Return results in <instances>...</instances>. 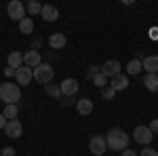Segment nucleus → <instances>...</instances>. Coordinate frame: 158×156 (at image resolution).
<instances>
[{
    "label": "nucleus",
    "instance_id": "8",
    "mask_svg": "<svg viewBox=\"0 0 158 156\" xmlns=\"http://www.w3.org/2000/svg\"><path fill=\"white\" fill-rule=\"evenodd\" d=\"M42 63V57H40V51H25L23 53V65H27V68H32V70H36L38 65Z\"/></svg>",
    "mask_w": 158,
    "mask_h": 156
},
{
    "label": "nucleus",
    "instance_id": "36",
    "mask_svg": "<svg viewBox=\"0 0 158 156\" xmlns=\"http://www.w3.org/2000/svg\"><path fill=\"white\" fill-rule=\"evenodd\" d=\"M0 156H2V152H0Z\"/></svg>",
    "mask_w": 158,
    "mask_h": 156
},
{
    "label": "nucleus",
    "instance_id": "26",
    "mask_svg": "<svg viewBox=\"0 0 158 156\" xmlns=\"http://www.w3.org/2000/svg\"><path fill=\"white\" fill-rule=\"evenodd\" d=\"M116 95V91H114V89H112V86H106V89H101V97H103V99H112V97Z\"/></svg>",
    "mask_w": 158,
    "mask_h": 156
},
{
    "label": "nucleus",
    "instance_id": "25",
    "mask_svg": "<svg viewBox=\"0 0 158 156\" xmlns=\"http://www.w3.org/2000/svg\"><path fill=\"white\" fill-rule=\"evenodd\" d=\"M93 84H95V86H97V89H106V86H108V78H106V76H103V74L99 72L97 76H95V78H93Z\"/></svg>",
    "mask_w": 158,
    "mask_h": 156
},
{
    "label": "nucleus",
    "instance_id": "33",
    "mask_svg": "<svg viewBox=\"0 0 158 156\" xmlns=\"http://www.w3.org/2000/svg\"><path fill=\"white\" fill-rule=\"evenodd\" d=\"M40 47H42V40H34L32 42V51H38Z\"/></svg>",
    "mask_w": 158,
    "mask_h": 156
},
{
    "label": "nucleus",
    "instance_id": "31",
    "mask_svg": "<svg viewBox=\"0 0 158 156\" xmlns=\"http://www.w3.org/2000/svg\"><path fill=\"white\" fill-rule=\"evenodd\" d=\"M59 101H61V106H72V103H74V97H61Z\"/></svg>",
    "mask_w": 158,
    "mask_h": 156
},
{
    "label": "nucleus",
    "instance_id": "29",
    "mask_svg": "<svg viewBox=\"0 0 158 156\" xmlns=\"http://www.w3.org/2000/svg\"><path fill=\"white\" fill-rule=\"evenodd\" d=\"M150 131L154 133V135H158V118H154L152 122H150Z\"/></svg>",
    "mask_w": 158,
    "mask_h": 156
},
{
    "label": "nucleus",
    "instance_id": "14",
    "mask_svg": "<svg viewBox=\"0 0 158 156\" xmlns=\"http://www.w3.org/2000/svg\"><path fill=\"white\" fill-rule=\"evenodd\" d=\"M110 86L118 93V91H124L127 86H129V78L124 76V74H118V76H114V78H110Z\"/></svg>",
    "mask_w": 158,
    "mask_h": 156
},
{
    "label": "nucleus",
    "instance_id": "35",
    "mask_svg": "<svg viewBox=\"0 0 158 156\" xmlns=\"http://www.w3.org/2000/svg\"><path fill=\"white\" fill-rule=\"evenodd\" d=\"M6 122H9V120L4 118V114H0V129H4V127H6Z\"/></svg>",
    "mask_w": 158,
    "mask_h": 156
},
{
    "label": "nucleus",
    "instance_id": "7",
    "mask_svg": "<svg viewBox=\"0 0 158 156\" xmlns=\"http://www.w3.org/2000/svg\"><path fill=\"white\" fill-rule=\"evenodd\" d=\"M15 80H17V84L21 86H27V84L34 80V70L32 68H27V65H21L19 70H17V74H15Z\"/></svg>",
    "mask_w": 158,
    "mask_h": 156
},
{
    "label": "nucleus",
    "instance_id": "17",
    "mask_svg": "<svg viewBox=\"0 0 158 156\" xmlns=\"http://www.w3.org/2000/svg\"><path fill=\"white\" fill-rule=\"evenodd\" d=\"M6 63H9V68H15V70H19V68L23 65V53H19V51H13V53H9V57H6Z\"/></svg>",
    "mask_w": 158,
    "mask_h": 156
},
{
    "label": "nucleus",
    "instance_id": "21",
    "mask_svg": "<svg viewBox=\"0 0 158 156\" xmlns=\"http://www.w3.org/2000/svg\"><path fill=\"white\" fill-rule=\"evenodd\" d=\"M44 93H47L49 97H55V99H61V97H63L61 95V86L59 84H53V82L44 86Z\"/></svg>",
    "mask_w": 158,
    "mask_h": 156
},
{
    "label": "nucleus",
    "instance_id": "23",
    "mask_svg": "<svg viewBox=\"0 0 158 156\" xmlns=\"http://www.w3.org/2000/svg\"><path fill=\"white\" fill-rule=\"evenodd\" d=\"M17 112H19L17 106H4V112H2V114H4V118H6V120H15V118H17Z\"/></svg>",
    "mask_w": 158,
    "mask_h": 156
},
{
    "label": "nucleus",
    "instance_id": "16",
    "mask_svg": "<svg viewBox=\"0 0 158 156\" xmlns=\"http://www.w3.org/2000/svg\"><path fill=\"white\" fill-rule=\"evenodd\" d=\"M141 63L148 74H158V55H148V57H143Z\"/></svg>",
    "mask_w": 158,
    "mask_h": 156
},
{
    "label": "nucleus",
    "instance_id": "32",
    "mask_svg": "<svg viewBox=\"0 0 158 156\" xmlns=\"http://www.w3.org/2000/svg\"><path fill=\"white\" fill-rule=\"evenodd\" d=\"M120 156H137V152H135V150H129V148H127L124 152H120Z\"/></svg>",
    "mask_w": 158,
    "mask_h": 156
},
{
    "label": "nucleus",
    "instance_id": "10",
    "mask_svg": "<svg viewBox=\"0 0 158 156\" xmlns=\"http://www.w3.org/2000/svg\"><path fill=\"white\" fill-rule=\"evenodd\" d=\"M101 74H103L106 78H114V76H118V74H120V61H116V59L106 61V63L101 65Z\"/></svg>",
    "mask_w": 158,
    "mask_h": 156
},
{
    "label": "nucleus",
    "instance_id": "19",
    "mask_svg": "<svg viewBox=\"0 0 158 156\" xmlns=\"http://www.w3.org/2000/svg\"><path fill=\"white\" fill-rule=\"evenodd\" d=\"M143 70V63L139 59H131L129 63H127V74H131V76H137V74Z\"/></svg>",
    "mask_w": 158,
    "mask_h": 156
},
{
    "label": "nucleus",
    "instance_id": "20",
    "mask_svg": "<svg viewBox=\"0 0 158 156\" xmlns=\"http://www.w3.org/2000/svg\"><path fill=\"white\" fill-rule=\"evenodd\" d=\"M19 32L21 34H32L34 32V21H32V17H25L19 21Z\"/></svg>",
    "mask_w": 158,
    "mask_h": 156
},
{
    "label": "nucleus",
    "instance_id": "15",
    "mask_svg": "<svg viewBox=\"0 0 158 156\" xmlns=\"http://www.w3.org/2000/svg\"><path fill=\"white\" fill-rule=\"evenodd\" d=\"M93 108H95V106H93V101H91V99H86V97L76 101V112H78L80 116H89V114L93 112Z\"/></svg>",
    "mask_w": 158,
    "mask_h": 156
},
{
    "label": "nucleus",
    "instance_id": "9",
    "mask_svg": "<svg viewBox=\"0 0 158 156\" xmlns=\"http://www.w3.org/2000/svg\"><path fill=\"white\" fill-rule=\"evenodd\" d=\"M59 86H61V95L63 97H74L76 93H78V89H80L78 80H74V78H65Z\"/></svg>",
    "mask_w": 158,
    "mask_h": 156
},
{
    "label": "nucleus",
    "instance_id": "1",
    "mask_svg": "<svg viewBox=\"0 0 158 156\" xmlns=\"http://www.w3.org/2000/svg\"><path fill=\"white\" fill-rule=\"evenodd\" d=\"M106 144H108V148H110V150H114V152H124V150L129 148V135L122 131V129L114 127V129H110V131H108Z\"/></svg>",
    "mask_w": 158,
    "mask_h": 156
},
{
    "label": "nucleus",
    "instance_id": "22",
    "mask_svg": "<svg viewBox=\"0 0 158 156\" xmlns=\"http://www.w3.org/2000/svg\"><path fill=\"white\" fill-rule=\"evenodd\" d=\"M25 11L30 13V15H40V13H42V6H40V2L32 0V2H27V4H25Z\"/></svg>",
    "mask_w": 158,
    "mask_h": 156
},
{
    "label": "nucleus",
    "instance_id": "34",
    "mask_svg": "<svg viewBox=\"0 0 158 156\" xmlns=\"http://www.w3.org/2000/svg\"><path fill=\"white\" fill-rule=\"evenodd\" d=\"M150 38H152V40L158 38V27H152V30H150Z\"/></svg>",
    "mask_w": 158,
    "mask_h": 156
},
{
    "label": "nucleus",
    "instance_id": "28",
    "mask_svg": "<svg viewBox=\"0 0 158 156\" xmlns=\"http://www.w3.org/2000/svg\"><path fill=\"white\" fill-rule=\"evenodd\" d=\"M0 152H2V156H15V154H17L15 148H11V145H9V148H2Z\"/></svg>",
    "mask_w": 158,
    "mask_h": 156
},
{
    "label": "nucleus",
    "instance_id": "6",
    "mask_svg": "<svg viewBox=\"0 0 158 156\" xmlns=\"http://www.w3.org/2000/svg\"><path fill=\"white\" fill-rule=\"evenodd\" d=\"M133 139L137 141V144H141V145H150L152 139H154V133L150 131V127L139 124V127H135V131H133Z\"/></svg>",
    "mask_w": 158,
    "mask_h": 156
},
{
    "label": "nucleus",
    "instance_id": "3",
    "mask_svg": "<svg viewBox=\"0 0 158 156\" xmlns=\"http://www.w3.org/2000/svg\"><path fill=\"white\" fill-rule=\"evenodd\" d=\"M53 76H55V70H53L51 63H40L36 70H34V80L44 84V86L53 82Z\"/></svg>",
    "mask_w": 158,
    "mask_h": 156
},
{
    "label": "nucleus",
    "instance_id": "24",
    "mask_svg": "<svg viewBox=\"0 0 158 156\" xmlns=\"http://www.w3.org/2000/svg\"><path fill=\"white\" fill-rule=\"evenodd\" d=\"M99 72H101V65H97V63H91V65L86 68L85 74H86V78H91V80H93V78H95Z\"/></svg>",
    "mask_w": 158,
    "mask_h": 156
},
{
    "label": "nucleus",
    "instance_id": "27",
    "mask_svg": "<svg viewBox=\"0 0 158 156\" xmlns=\"http://www.w3.org/2000/svg\"><path fill=\"white\" fill-rule=\"evenodd\" d=\"M141 156H158V150H154V148L146 145V148L141 150Z\"/></svg>",
    "mask_w": 158,
    "mask_h": 156
},
{
    "label": "nucleus",
    "instance_id": "18",
    "mask_svg": "<svg viewBox=\"0 0 158 156\" xmlns=\"http://www.w3.org/2000/svg\"><path fill=\"white\" fill-rule=\"evenodd\" d=\"M143 84H146L148 91L158 93V74H146L143 76Z\"/></svg>",
    "mask_w": 158,
    "mask_h": 156
},
{
    "label": "nucleus",
    "instance_id": "4",
    "mask_svg": "<svg viewBox=\"0 0 158 156\" xmlns=\"http://www.w3.org/2000/svg\"><path fill=\"white\" fill-rule=\"evenodd\" d=\"M25 4L23 2H19V0H11L9 4H6V15L11 17L13 21H21V19H25Z\"/></svg>",
    "mask_w": 158,
    "mask_h": 156
},
{
    "label": "nucleus",
    "instance_id": "30",
    "mask_svg": "<svg viewBox=\"0 0 158 156\" xmlns=\"http://www.w3.org/2000/svg\"><path fill=\"white\" fill-rule=\"evenodd\" d=\"M15 74H17V70H15V68H4V76H6V78H13Z\"/></svg>",
    "mask_w": 158,
    "mask_h": 156
},
{
    "label": "nucleus",
    "instance_id": "12",
    "mask_svg": "<svg viewBox=\"0 0 158 156\" xmlns=\"http://www.w3.org/2000/svg\"><path fill=\"white\" fill-rule=\"evenodd\" d=\"M40 17L44 19V21H57L59 19V9L55 6V4H44L42 6V13H40Z\"/></svg>",
    "mask_w": 158,
    "mask_h": 156
},
{
    "label": "nucleus",
    "instance_id": "2",
    "mask_svg": "<svg viewBox=\"0 0 158 156\" xmlns=\"http://www.w3.org/2000/svg\"><path fill=\"white\" fill-rule=\"evenodd\" d=\"M21 99V86L17 82H2L0 84V101L4 106H17V101Z\"/></svg>",
    "mask_w": 158,
    "mask_h": 156
},
{
    "label": "nucleus",
    "instance_id": "11",
    "mask_svg": "<svg viewBox=\"0 0 158 156\" xmlns=\"http://www.w3.org/2000/svg\"><path fill=\"white\" fill-rule=\"evenodd\" d=\"M4 131H6V137H11V139H17V137H21V133H23V127H21L19 118H15V120H9V122H6Z\"/></svg>",
    "mask_w": 158,
    "mask_h": 156
},
{
    "label": "nucleus",
    "instance_id": "13",
    "mask_svg": "<svg viewBox=\"0 0 158 156\" xmlns=\"http://www.w3.org/2000/svg\"><path fill=\"white\" fill-rule=\"evenodd\" d=\"M65 44H68V38H65V34L55 32V34H51V36H49V47L53 48V51H59V48H63Z\"/></svg>",
    "mask_w": 158,
    "mask_h": 156
},
{
    "label": "nucleus",
    "instance_id": "5",
    "mask_svg": "<svg viewBox=\"0 0 158 156\" xmlns=\"http://www.w3.org/2000/svg\"><path fill=\"white\" fill-rule=\"evenodd\" d=\"M89 150L93 156H103L108 152V144H106V137L103 135H93L89 139Z\"/></svg>",
    "mask_w": 158,
    "mask_h": 156
}]
</instances>
